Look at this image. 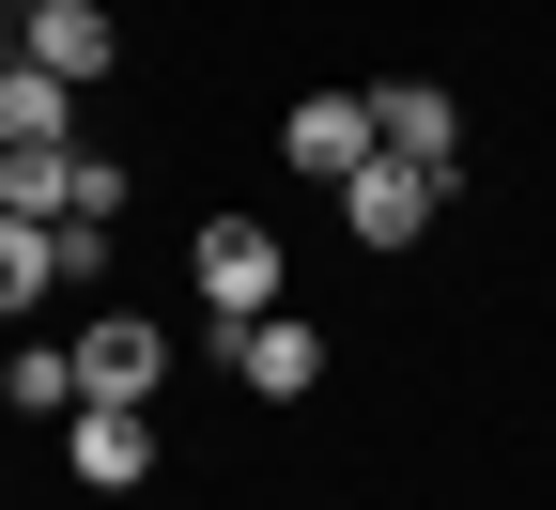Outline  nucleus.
Returning a JSON list of instances; mask_svg holds the SVG:
<instances>
[{
    "label": "nucleus",
    "instance_id": "20e7f679",
    "mask_svg": "<svg viewBox=\"0 0 556 510\" xmlns=\"http://www.w3.org/2000/svg\"><path fill=\"white\" fill-rule=\"evenodd\" d=\"M433 201H448V171H417V156H371L356 186H340L356 248H417V233H433Z\"/></svg>",
    "mask_w": 556,
    "mask_h": 510
},
{
    "label": "nucleus",
    "instance_id": "0eeeda50",
    "mask_svg": "<svg viewBox=\"0 0 556 510\" xmlns=\"http://www.w3.org/2000/svg\"><path fill=\"white\" fill-rule=\"evenodd\" d=\"M371 139H387V156H417V171H448V186H464V109H448L433 78H387V94H371Z\"/></svg>",
    "mask_w": 556,
    "mask_h": 510
},
{
    "label": "nucleus",
    "instance_id": "f8f14e48",
    "mask_svg": "<svg viewBox=\"0 0 556 510\" xmlns=\"http://www.w3.org/2000/svg\"><path fill=\"white\" fill-rule=\"evenodd\" d=\"M16 32H31V0H0V62H16Z\"/></svg>",
    "mask_w": 556,
    "mask_h": 510
},
{
    "label": "nucleus",
    "instance_id": "f257e3e1",
    "mask_svg": "<svg viewBox=\"0 0 556 510\" xmlns=\"http://www.w3.org/2000/svg\"><path fill=\"white\" fill-rule=\"evenodd\" d=\"M201 310H217V325H263L278 310V233H263V216H201Z\"/></svg>",
    "mask_w": 556,
    "mask_h": 510
},
{
    "label": "nucleus",
    "instance_id": "1a4fd4ad",
    "mask_svg": "<svg viewBox=\"0 0 556 510\" xmlns=\"http://www.w3.org/2000/svg\"><path fill=\"white\" fill-rule=\"evenodd\" d=\"M62 124H78V78H47V62L16 47L0 62V139H62Z\"/></svg>",
    "mask_w": 556,
    "mask_h": 510
},
{
    "label": "nucleus",
    "instance_id": "423d86ee",
    "mask_svg": "<svg viewBox=\"0 0 556 510\" xmlns=\"http://www.w3.org/2000/svg\"><path fill=\"white\" fill-rule=\"evenodd\" d=\"M217 372H232V387H263V402H294V387L325 372V340H309L294 310H263V325H217Z\"/></svg>",
    "mask_w": 556,
    "mask_h": 510
},
{
    "label": "nucleus",
    "instance_id": "9b49d317",
    "mask_svg": "<svg viewBox=\"0 0 556 510\" xmlns=\"http://www.w3.org/2000/svg\"><path fill=\"white\" fill-rule=\"evenodd\" d=\"M0 387H16V418H78V340H31Z\"/></svg>",
    "mask_w": 556,
    "mask_h": 510
},
{
    "label": "nucleus",
    "instance_id": "39448f33",
    "mask_svg": "<svg viewBox=\"0 0 556 510\" xmlns=\"http://www.w3.org/2000/svg\"><path fill=\"white\" fill-rule=\"evenodd\" d=\"M155 387H170V325L109 310V325L78 340V402H155Z\"/></svg>",
    "mask_w": 556,
    "mask_h": 510
},
{
    "label": "nucleus",
    "instance_id": "6e6552de",
    "mask_svg": "<svg viewBox=\"0 0 556 510\" xmlns=\"http://www.w3.org/2000/svg\"><path fill=\"white\" fill-rule=\"evenodd\" d=\"M16 47L47 62V78H78V94H93L109 62H124V32H109V0H31V32H16Z\"/></svg>",
    "mask_w": 556,
    "mask_h": 510
},
{
    "label": "nucleus",
    "instance_id": "f03ea898",
    "mask_svg": "<svg viewBox=\"0 0 556 510\" xmlns=\"http://www.w3.org/2000/svg\"><path fill=\"white\" fill-rule=\"evenodd\" d=\"M278 156H294L309 186H356L387 139H371V94H309V109H278Z\"/></svg>",
    "mask_w": 556,
    "mask_h": 510
},
{
    "label": "nucleus",
    "instance_id": "9d476101",
    "mask_svg": "<svg viewBox=\"0 0 556 510\" xmlns=\"http://www.w3.org/2000/svg\"><path fill=\"white\" fill-rule=\"evenodd\" d=\"M47 278H62V233L47 216H0V310H31Z\"/></svg>",
    "mask_w": 556,
    "mask_h": 510
},
{
    "label": "nucleus",
    "instance_id": "7ed1b4c3",
    "mask_svg": "<svg viewBox=\"0 0 556 510\" xmlns=\"http://www.w3.org/2000/svg\"><path fill=\"white\" fill-rule=\"evenodd\" d=\"M62 464H78V495L155 480V402H78V418H62Z\"/></svg>",
    "mask_w": 556,
    "mask_h": 510
}]
</instances>
